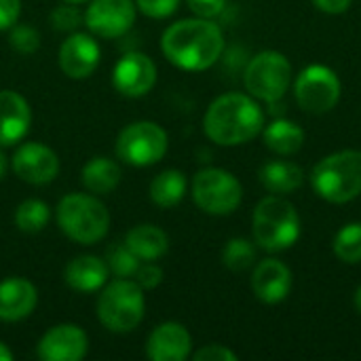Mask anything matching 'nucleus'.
Masks as SVG:
<instances>
[{"label":"nucleus","instance_id":"nucleus-7","mask_svg":"<svg viewBox=\"0 0 361 361\" xmlns=\"http://www.w3.org/2000/svg\"><path fill=\"white\" fill-rule=\"evenodd\" d=\"M243 82L252 97L267 104L279 102L292 85V63L279 51H262L250 59Z\"/></svg>","mask_w":361,"mask_h":361},{"label":"nucleus","instance_id":"nucleus-25","mask_svg":"<svg viewBox=\"0 0 361 361\" xmlns=\"http://www.w3.org/2000/svg\"><path fill=\"white\" fill-rule=\"evenodd\" d=\"M186 195V178L178 169H165L150 182V199L154 205L169 209Z\"/></svg>","mask_w":361,"mask_h":361},{"label":"nucleus","instance_id":"nucleus-33","mask_svg":"<svg viewBox=\"0 0 361 361\" xmlns=\"http://www.w3.org/2000/svg\"><path fill=\"white\" fill-rule=\"evenodd\" d=\"M135 281L140 283L142 290H154L163 281V271L154 262H144V264H140V269L135 273Z\"/></svg>","mask_w":361,"mask_h":361},{"label":"nucleus","instance_id":"nucleus-4","mask_svg":"<svg viewBox=\"0 0 361 361\" xmlns=\"http://www.w3.org/2000/svg\"><path fill=\"white\" fill-rule=\"evenodd\" d=\"M55 218L61 233L80 245H93L102 241L110 228V214L106 205L99 199L82 192L63 197L55 209Z\"/></svg>","mask_w":361,"mask_h":361},{"label":"nucleus","instance_id":"nucleus-1","mask_svg":"<svg viewBox=\"0 0 361 361\" xmlns=\"http://www.w3.org/2000/svg\"><path fill=\"white\" fill-rule=\"evenodd\" d=\"M161 49L173 66L188 72H201L220 59L224 34L212 19H182L163 32Z\"/></svg>","mask_w":361,"mask_h":361},{"label":"nucleus","instance_id":"nucleus-15","mask_svg":"<svg viewBox=\"0 0 361 361\" xmlns=\"http://www.w3.org/2000/svg\"><path fill=\"white\" fill-rule=\"evenodd\" d=\"M99 44L93 36L89 34H72L68 36V40H63L61 49H59V68L68 78H87L95 72V68L99 66Z\"/></svg>","mask_w":361,"mask_h":361},{"label":"nucleus","instance_id":"nucleus-9","mask_svg":"<svg viewBox=\"0 0 361 361\" xmlns=\"http://www.w3.org/2000/svg\"><path fill=\"white\" fill-rule=\"evenodd\" d=\"M167 133L152 121L127 125L116 137V157L133 167H148L159 163L167 152Z\"/></svg>","mask_w":361,"mask_h":361},{"label":"nucleus","instance_id":"nucleus-37","mask_svg":"<svg viewBox=\"0 0 361 361\" xmlns=\"http://www.w3.org/2000/svg\"><path fill=\"white\" fill-rule=\"evenodd\" d=\"M313 2L319 11H324L328 15H341L351 6L353 0H313Z\"/></svg>","mask_w":361,"mask_h":361},{"label":"nucleus","instance_id":"nucleus-22","mask_svg":"<svg viewBox=\"0 0 361 361\" xmlns=\"http://www.w3.org/2000/svg\"><path fill=\"white\" fill-rule=\"evenodd\" d=\"M260 182L273 195H290L305 182V171L292 161H271L260 167Z\"/></svg>","mask_w":361,"mask_h":361},{"label":"nucleus","instance_id":"nucleus-14","mask_svg":"<svg viewBox=\"0 0 361 361\" xmlns=\"http://www.w3.org/2000/svg\"><path fill=\"white\" fill-rule=\"evenodd\" d=\"M89 351V338L82 328L74 324H59L51 328L38 343V357L42 361H80Z\"/></svg>","mask_w":361,"mask_h":361},{"label":"nucleus","instance_id":"nucleus-30","mask_svg":"<svg viewBox=\"0 0 361 361\" xmlns=\"http://www.w3.org/2000/svg\"><path fill=\"white\" fill-rule=\"evenodd\" d=\"M8 40H11V47L17 53H23V55H30V53L38 51V47H40L38 30H34L32 25H25V23H15L11 27Z\"/></svg>","mask_w":361,"mask_h":361},{"label":"nucleus","instance_id":"nucleus-38","mask_svg":"<svg viewBox=\"0 0 361 361\" xmlns=\"http://www.w3.org/2000/svg\"><path fill=\"white\" fill-rule=\"evenodd\" d=\"M13 360V353H11V349L4 345V343H0V361H11Z\"/></svg>","mask_w":361,"mask_h":361},{"label":"nucleus","instance_id":"nucleus-5","mask_svg":"<svg viewBox=\"0 0 361 361\" xmlns=\"http://www.w3.org/2000/svg\"><path fill=\"white\" fill-rule=\"evenodd\" d=\"M252 231L262 250L283 252L290 250L300 237V216L290 201L271 195L256 205Z\"/></svg>","mask_w":361,"mask_h":361},{"label":"nucleus","instance_id":"nucleus-17","mask_svg":"<svg viewBox=\"0 0 361 361\" xmlns=\"http://www.w3.org/2000/svg\"><path fill=\"white\" fill-rule=\"evenodd\" d=\"M192 351V338L182 324L167 322L152 330L146 343V355L152 361H184Z\"/></svg>","mask_w":361,"mask_h":361},{"label":"nucleus","instance_id":"nucleus-12","mask_svg":"<svg viewBox=\"0 0 361 361\" xmlns=\"http://www.w3.org/2000/svg\"><path fill=\"white\" fill-rule=\"evenodd\" d=\"M13 171L27 184H49L59 173V159L49 146L25 142L13 154Z\"/></svg>","mask_w":361,"mask_h":361},{"label":"nucleus","instance_id":"nucleus-16","mask_svg":"<svg viewBox=\"0 0 361 361\" xmlns=\"http://www.w3.org/2000/svg\"><path fill=\"white\" fill-rule=\"evenodd\" d=\"M292 286H294L292 271L283 262L275 258H267L260 264H256L252 275V290L260 302L277 305L286 300L288 294L292 292Z\"/></svg>","mask_w":361,"mask_h":361},{"label":"nucleus","instance_id":"nucleus-40","mask_svg":"<svg viewBox=\"0 0 361 361\" xmlns=\"http://www.w3.org/2000/svg\"><path fill=\"white\" fill-rule=\"evenodd\" d=\"M355 309L361 313V286L357 288V292H355Z\"/></svg>","mask_w":361,"mask_h":361},{"label":"nucleus","instance_id":"nucleus-11","mask_svg":"<svg viewBox=\"0 0 361 361\" xmlns=\"http://www.w3.org/2000/svg\"><path fill=\"white\" fill-rule=\"evenodd\" d=\"M87 27L102 38H118L135 23L133 0H93L85 11Z\"/></svg>","mask_w":361,"mask_h":361},{"label":"nucleus","instance_id":"nucleus-34","mask_svg":"<svg viewBox=\"0 0 361 361\" xmlns=\"http://www.w3.org/2000/svg\"><path fill=\"white\" fill-rule=\"evenodd\" d=\"M186 4L195 15L203 19H214L224 11L226 0H186Z\"/></svg>","mask_w":361,"mask_h":361},{"label":"nucleus","instance_id":"nucleus-28","mask_svg":"<svg viewBox=\"0 0 361 361\" xmlns=\"http://www.w3.org/2000/svg\"><path fill=\"white\" fill-rule=\"evenodd\" d=\"M108 271L116 277V279H129L135 277L142 260L125 245V243H114L106 250V258H104Z\"/></svg>","mask_w":361,"mask_h":361},{"label":"nucleus","instance_id":"nucleus-35","mask_svg":"<svg viewBox=\"0 0 361 361\" xmlns=\"http://www.w3.org/2000/svg\"><path fill=\"white\" fill-rule=\"evenodd\" d=\"M237 353L226 349L224 345H207L195 353V361H237Z\"/></svg>","mask_w":361,"mask_h":361},{"label":"nucleus","instance_id":"nucleus-18","mask_svg":"<svg viewBox=\"0 0 361 361\" xmlns=\"http://www.w3.org/2000/svg\"><path fill=\"white\" fill-rule=\"evenodd\" d=\"M32 125V110L17 91H0V146H13L25 137Z\"/></svg>","mask_w":361,"mask_h":361},{"label":"nucleus","instance_id":"nucleus-41","mask_svg":"<svg viewBox=\"0 0 361 361\" xmlns=\"http://www.w3.org/2000/svg\"><path fill=\"white\" fill-rule=\"evenodd\" d=\"M63 2H72V4H80V2H87V0H63Z\"/></svg>","mask_w":361,"mask_h":361},{"label":"nucleus","instance_id":"nucleus-31","mask_svg":"<svg viewBox=\"0 0 361 361\" xmlns=\"http://www.w3.org/2000/svg\"><path fill=\"white\" fill-rule=\"evenodd\" d=\"M80 21H82V13L72 2H63L51 11V23L59 32H72L80 25Z\"/></svg>","mask_w":361,"mask_h":361},{"label":"nucleus","instance_id":"nucleus-24","mask_svg":"<svg viewBox=\"0 0 361 361\" xmlns=\"http://www.w3.org/2000/svg\"><path fill=\"white\" fill-rule=\"evenodd\" d=\"M264 144L269 146V150H273L275 154L281 157H292L296 154L302 144H305V131L286 118H277L273 121L267 129H264Z\"/></svg>","mask_w":361,"mask_h":361},{"label":"nucleus","instance_id":"nucleus-10","mask_svg":"<svg viewBox=\"0 0 361 361\" xmlns=\"http://www.w3.org/2000/svg\"><path fill=\"white\" fill-rule=\"evenodd\" d=\"M294 95L305 112L326 114L341 99V80L332 68L313 63L296 76Z\"/></svg>","mask_w":361,"mask_h":361},{"label":"nucleus","instance_id":"nucleus-27","mask_svg":"<svg viewBox=\"0 0 361 361\" xmlns=\"http://www.w3.org/2000/svg\"><path fill=\"white\" fill-rule=\"evenodd\" d=\"M222 262L233 273H243V271L252 269L254 262H256V247H254V243L243 239V237L231 239L224 245V250H222Z\"/></svg>","mask_w":361,"mask_h":361},{"label":"nucleus","instance_id":"nucleus-21","mask_svg":"<svg viewBox=\"0 0 361 361\" xmlns=\"http://www.w3.org/2000/svg\"><path fill=\"white\" fill-rule=\"evenodd\" d=\"M125 245L142 260V262H154L163 258L169 250V239L165 231H161L154 224H140L131 228L125 237Z\"/></svg>","mask_w":361,"mask_h":361},{"label":"nucleus","instance_id":"nucleus-2","mask_svg":"<svg viewBox=\"0 0 361 361\" xmlns=\"http://www.w3.org/2000/svg\"><path fill=\"white\" fill-rule=\"evenodd\" d=\"M264 114L256 99L243 93H226L214 99L205 112V135L220 146H241L262 133Z\"/></svg>","mask_w":361,"mask_h":361},{"label":"nucleus","instance_id":"nucleus-36","mask_svg":"<svg viewBox=\"0 0 361 361\" xmlns=\"http://www.w3.org/2000/svg\"><path fill=\"white\" fill-rule=\"evenodd\" d=\"M21 13V0H0V30H11Z\"/></svg>","mask_w":361,"mask_h":361},{"label":"nucleus","instance_id":"nucleus-6","mask_svg":"<svg viewBox=\"0 0 361 361\" xmlns=\"http://www.w3.org/2000/svg\"><path fill=\"white\" fill-rule=\"evenodd\" d=\"M144 311V290L131 279H114L104 288L97 300V319L114 334L133 332L142 324Z\"/></svg>","mask_w":361,"mask_h":361},{"label":"nucleus","instance_id":"nucleus-29","mask_svg":"<svg viewBox=\"0 0 361 361\" xmlns=\"http://www.w3.org/2000/svg\"><path fill=\"white\" fill-rule=\"evenodd\" d=\"M334 254L341 262L360 264L361 262V222L343 226L334 239Z\"/></svg>","mask_w":361,"mask_h":361},{"label":"nucleus","instance_id":"nucleus-20","mask_svg":"<svg viewBox=\"0 0 361 361\" xmlns=\"http://www.w3.org/2000/svg\"><path fill=\"white\" fill-rule=\"evenodd\" d=\"M108 275H110V271H108L106 262L97 256H78L63 271L66 283L74 292H82V294L102 290V286L108 281Z\"/></svg>","mask_w":361,"mask_h":361},{"label":"nucleus","instance_id":"nucleus-8","mask_svg":"<svg viewBox=\"0 0 361 361\" xmlns=\"http://www.w3.org/2000/svg\"><path fill=\"white\" fill-rule=\"evenodd\" d=\"M192 199L205 214L228 216L241 205L243 190L231 171L207 167L201 169L192 180Z\"/></svg>","mask_w":361,"mask_h":361},{"label":"nucleus","instance_id":"nucleus-23","mask_svg":"<svg viewBox=\"0 0 361 361\" xmlns=\"http://www.w3.org/2000/svg\"><path fill=\"white\" fill-rule=\"evenodd\" d=\"M80 182L93 195H108L121 184V167L108 157H93L82 167Z\"/></svg>","mask_w":361,"mask_h":361},{"label":"nucleus","instance_id":"nucleus-26","mask_svg":"<svg viewBox=\"0 0 361 361\" xmlns=\"http://www.w3.org/2000/svg\"><path fill=\"white\" fill-rule=\"evenodd\" d=\"M49 218H51V209L40 199H25L15 212L17 228L23 233H30V235L40 233L49 224Z\"/></svg>","mask_w":361,"mask_h":361},{"label":"nucleus","instance_id":"nucleus-32","mask_svg":"<svg viewBox=\"0 0 361 361\" xmlns=\"http://www.w3.org/2000/svg\"><path fill=\"white\" fill-rule=\"evenodd\" d=\"M137 8L152 19H165L173 15L180 6V0H135Z\"/></svg>","mask_w":361,"mask_h":361},{"label":"nucleus","instance_id":"nucleus-39","mask_svg":"<svg viewBox=\"0 0 361 361\" xmlns=\"http://www.w3.org/2000/svg\"><path fill=\"white\" fill-rule=\"evenodd\" d=\"M4 173H6V157L0 152V180L4 178Z\"/></svg>","mask_w":361,"mask_h":361},{"label":"nucleus","instance_id":"nucleus-3","mask_svg":"<svg viewBox=\"0 0 361 361\" xmlns=\"http://www.w3.org/2000/svg\"><path fill=\"white\" fill-rule=\"evenodd\" d=\"M313 190L330 203H349L361 195V152L341 150L324 157L311 173Z\"/></svg>","mask_w":361,"mask_h":361},{"label":"nucleus","instance_id":"nucleus-13","mask_svg":"<svg viewBox=\"0 0 361 361\" xmlns=\"http://www.w3.org/2000/svg\"><path fill=\"white\" fill-rule=\"evenodd\" d=\"M157 82V66L144 53H127L112 70V85L125 97H142Z\"/></svg>","mask_w":361,"mask_h":361},{"label":"nucleus","instance_id":"nucleus-19","mask_svg":"<svg viewBox=\"0 0 361 361\" xmlns=\"http://www.w3.org/2000/svg\"><path fill=\"white\" fill-rule=\"evenodd\" d=\"M38 302V292L32 281L23 277H11L0 283V322L25 319Z\"/></svg>","mask_w":361,"mask_h":361}]
</instances>
